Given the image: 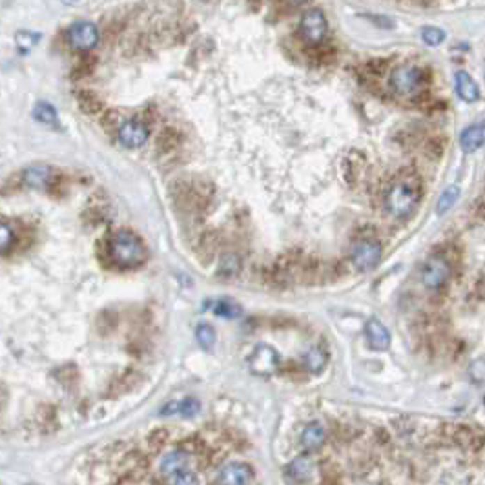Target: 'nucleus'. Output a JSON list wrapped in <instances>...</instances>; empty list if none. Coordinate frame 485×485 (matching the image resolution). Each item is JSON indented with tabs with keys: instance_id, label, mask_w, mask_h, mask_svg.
Listing matches in <instances>:
<instances>
[{
	"instance_id": "1",
	"label": "nucleus",
	"mask_w": 485,
	"mask_h": 485,
	"mask_svg": "<svg viewBox=\"0 0 485 485\" xmlns=\"http://www.w3.org/2000/svg\"><path fill=\"white\" fill-rule=\"evenodd\" d=\"M110 257L119 269H137L145 263L146 248L132 232L120 230L110 239Z\"/></svg>"
},
{
	"instance_id": "2",
	"label": "nucleus",
	"mask_w": 485,
	"mask_h": 485,
	"mask_svg": "<svg viewBox=\"0 0 485 485\" xmlns=\"http://www.w3.org/2000/svg\"><path fill=\"white\" fill-rule=\"evenodd\" d=\"M420 201V190L418 184L414 183L413 179H401L390 186L387 192V210L390 216L394 217H407L411 212L416 208Z\"/></svg>"
},
{
	"instance_id": "3",
	"label": "nucleus",
	"mask_w": 485,
	"mask_h": 485,
	"mask_svg": "<svg viewBox=\"0 0 485 485\" xmlns=\"http://www.w3.org/2000/svg\"><path fill=\"white\" fill-rule=\"evenodd\" d=\"M161 471L168 478L170 484L186 485L196 484V476L190 469V454L184 451H173L163 458L161 461Z\"/></svg>"
},
{
	"instance_id": "4",
	"label": "nucleus",
	"mask_w": 485,
	"mask_h": 485,
	"mask_svg": "<svg viewBox=\"0 0 485 485\" xmlns=\"http://www.w3.org/2000/svg\"><path fill=\"white\" fill-rule=\"evenodd\" d=\"M423 72L420 67L411 66V64H404L392 70L390 73V88L394 92L401 97H413L422 90L423 86Z\"/></svg>"
},
{
	"instance_id": "5",
	"label": "nucleus",
	"mask_w": 485,
	"mask_h": 485,
	"mask_svg": "<svg viewBox=\"0 0 485 485\" xmlns=\"http://www.w3.org/2000/svg\"><path fill=\"white\" fill-rule=\"evenodd\" d=\"M383 257V246L376 239L356 241L351 250V260L354 267L361 272L374 270Z\"/></svg>"
},
{
	"instance_id": "6",
	"label": "nucleus",
	"mask_w": 485,
	"mask_h": 485,
	"mask_svg": "<svg viewBox=\"0 0 485 485\" xmlns=\"http://www.w3.org/2000/svg\"><path fill=\"white\" fill-rule=\"evenodd\" d=\"M279 365H281V356L274 347L270 345L255 347L254 352L248 358L250 372L255 376H261V378L276 374L279 370Z\"/></svg>"
},
{
	"instance_id": "7",
	"label": "nucleus",
	"mask_w": 485,
	"mask_h": 485,
	"mask_svg": "<svg viewBox=\"0 0 485 485\" xmlns=\"http://www.w3.org/2000/svg\"><path fill=\"white\" fill-rule=\"evenodd\" d=\"M328 22L325 19V13L321 10H308L307 13L303 15L301 20H299V33H301L303 40L308 44H321L327 37Z\"/></svg>"
},
{
	"instance_id": "8",
	"label": "nucleus",
	"mask_w": 485,
	"mask_h": 485,
	"mask_svg": "<svg viewBox=\"0 0 485 485\" xmlns=\"http://www.w3.org/2000/svg\"><path fill=\"white\" fill-rule=\"evenodd\" d=\"M451 276V264L442 255H431L422 269V281L429 290L442 289Z\"/></svg>"
},
{
	"instance_id": "9",
	"label": "nucleus",
	"mask_w": 485,
	"mask_h": 485,
	"mask_svg": "<svg viewBox=\"0 0 485 485\" xmlns=\"http://www.w3.org/2000/svg\"><path fill=\"white\" fill-rule=\"evenodd\" d=\"M67 42L77 51H90L99 42V31L92 22L81 20V22H75L67 29Z\"/></svg>"
},
{
	"instance_id": "10",
	"label": "nucleus",
	"mask_w": 485,
	"mask_h": 485,
	"mask_svg": "<svg viewBox=\"0 0 485 485\" xmlns=\"http://www.w3.org/2000/svg\"><path fill=\"white\" fill-rule=\"evenodd\" d=\"M117 137L125 148H141L148 141V128L143 120L130 119L120 125Z\"/></svg>"
},
{
	"instance_id": "11",
	"label": "nucleus",
	"mask_w": 485,
	"mask_h": 485,
	"mask_svg": "<svg viewBox=\"0 0 485 485\" xmlns=\"http://www.w3.org/2000/svg\"><path fill=\"white\" fill-rule=\"evenodd\" d=\"M254 478L252 467L243 463V461H232L219 471V476L216 478V484L223 485H243L250 484Z\"/></svg>"
},
{
	"instance_id": "12",
	"label": "nucleus",
	"mask_w": 485,
	"mask_h": 485,
	"mask_svg": "<svg viewBox=\"0 0 485 485\" xmlns=\"http://www.w3.org/2000/svg\"><path fill=\"white\" fill-rule=\"evenodd\" d=\"M365 336L372 351H387L390 347V332L380 319H370L365 327Z\"/></svg>"
},
{
	"instance_id": "13",
	"label": "nucleus",
	"mask_w": 485,
	"mask_h": 485,
	"mask_svg": "<svg viewBox=\"0 0 485 485\" xmlns=\"http://www.w3.org/2000/svg\"><path fill=\"white\" fill-rule=\"evenodd\" d=\"M485 145V125L476 122V125L467 126L466 130L460 135V146L463 152L472 154L476 150H480Z\"/></svg>"
},
{
	"instance_id": "14",
	"label": "nucleus",
	"mask_w": 485,
	"mask_h": 485,
	"mask_svg": "<svg viewBox=\"0 0 485 485\" xmlns=\"http://www.w3.org/2000/svg\"><path fill=\"white\" fill-rule=\"evenodd\" d=\"M454 86H456V93L461 101L476 102L480 99V88H478L475 79L463 70L456 72V75H454Z\"/></svg>"
},
{
	"instance_id": "15",
	"label": "nucleus",
	"mask_w": 485,
	"mask_h": 485,
	"mask_svg": "<svg viewBox=\"0 0 485 485\" xmlns=\"http://www.w3.org/2000/svg\"><path fill=\"white\" fill-rule=\"evenodd\" d=\"M314 472V461L312 458L308 456H298L296 460H292L285 469V475L289 478L290 482H308L312 478Z\"/></svg>"
},
{
	"instance_id": "16",
	"label": "nucleus",
	"mask_w": 485,
	"mask_h": 485,
	"mask_svg": "<svg viewBox=\"0 0 485 485\" xmlns=\"http://www.w3.org/2000/svg\"><path fill=\"white\" fill-rule=\"evenodd\" d=\"M201 411V404L193 398H186L183 401H170L168 405H164L161 408L163 416H170V414H181L184 418H192Z\"/></svg>"
},
{
	"instance_id": "17",
	"label": "nucleus",
	"mask_w": 485,
	"mask_h": 485,
	"mask_svg": "<svg viewBox=\"0 0 485 485\" xmlns=\"http://www.w3.org/2000/svg\"><path fill=\"white\" fill-rule=\"evenodd\" d=\"M323 442H325V429L321 427V423L314 422L303 429L301 445L307 451H317L323 445Z\"/></svg>"
},
{
	"instance_id": "18",
	"label": "nucleus",
	"mask_w": 485,
	"mask_h": 485,
	"mask_svg": "<svg viewBox=\"0 0 485 485\" xmlns=\"http://www.w3.org/2000/svg\"><path fill=\"white\" fill-rule=\"evenodd\" d=\"M208 307L216 316L226 317V319H236L241 316V307L232 299H217V301L208 303Z\"/></svg>"
},
{
	"instance_id": "19",
	"label": "nucleus",
	"mask_w": 485,
	"mask_h": 485,
	"mask_svg": "<svg viewBox=\"0 0 485 485\" xmlns=\"http://www.w3.org/2000/svg\"><path fill=\"white\" fill-rule=\"evenodd\" d=\"M49 177H51V170H49L48 166H31V168L26 170L24 173L26 184L33 188L46 186Z\"/></svg>"
},
{
	"instance_id": "20",
	"label": "nucleus",
	"mask_w": 485,
	"mask_h": 485,
	"mask_svg": "<svg viewBox=\"0 0 485 485\" xmlns=\"http://www.w3.org/2000/svg\"><path fill=\"white\" fill-rule=\"evenodd\" d=\"M33 117L39 120V122H42V125L46 126H51V128L58 126V113L49 102H39V104L35 106Z\"/></svg>"
},
{
	"instance_id": "21",
	"label": "nucleus",
	"mask_w": 485,
	"mask_h": 485,
	"mask_svg": "<svg viewBox=\"0 0 485 485\" xmlns=\"http://www.w3.org/2000/svg\"><path fill=\"white\" fill-rule=\"evenodd\" d=\"M303 365L307 370H312V372H319L323 370V367L327 365V354L321 351V349H310L308 352H305L303 356Z\"/></svg>"
},
{
	"instance_id": "22",
	"label": "nucleus",
	"mask_w": 485,
	"mask_h": 485,
	"mask_svg": "<svg viewBox=\"0 0 485 485\" xmlns=\"http://www.w3.org/2000/svg\"><path fill=\"white\" fill-rule=\"evenodd\" d=\"M196 340L197 343L201 345V349H205V351H212L214 347H216V331H214V327L212 325H208V323H201V325H197L196 328Z\"/></svg>"
},
{
	"instance_id": "23",
	"label": "nucleus",
	"mask_w": 485,
	"mask_h": 485,
	"mask_svg": "<svg viewBox=\"0 0 485 485\" xmlns=\"http://www.w3.org/2000/svg\"><path fill=\"white\" fill-rule=\"evenodd\" d=\"M458 196H460V188L456 186V184H452V186H447L445 190H443V193L440 196V199H438L436 202V212L438 216H443V214H447V212L451 210L452 205L458 201Z\"/></svg>"
},
{
	"instance_id": "24",
	"label": "nucleus",
	"mask_w": 485,
	"mask_h": 485,
	"mask_svg": "<svg viewBox=\"0 0 485 485\" xmlns=\"http://www.w3.org/2000/svg\"><path fill=\"white\" fill-rule=\"evenodd\" d=\"M422 40L431 48H436L445 40V31L436 26H427V28L422 29Z\"/></svg>"
},
{
	"instance_id": "25",
	"label": "nucleus",
	"mask_w": 485,
	"mask_h": 485,
	"mask_svg": "<svg viewBox=\"0 0 485 485\" xmlns=\"http://www.w3.org/2000/svg\"><path fill=\"white\" fill-rule=\"evenodd\" d=\"M469 378L475 385H485V358H476L469 365Z\"/></svg>"
},
{
	"instance_id": "26",
	"label": "nucleus",
	"mask_w": 485,
	"mask_h": 485,
	"mask_svg": "<svg viewBox=\"0 0 485 485\" xmlns=\"http://www.w3.org/2000/svg\"><path fill=\"white\" fill-rule=\"evenodd\" d=\"M15 40H17V46L20 48V51L26 53L33 48L35 42L39 40V35L31 33V31H19V33L15 35Z\"/></svg>"
},
{
	"instance_id": "27",
	"label": "nucleus",
	"mask_w": 485,
	"mask_h": 485,
	"mask_svg": "<svg viewBox=\"0 0 485 485\" xmlns=\"http://www.w3.org/2000/svg\"><path fill=\"white\" fill-rule=\"evenodd\" d=\"M15 241V232L11 226H8L6 223H0V254H4L13 246Z\"/></svg>"
},
{
	"instance_id": "28",
	"label": "nucleus",
	"mask_w": 485,
	"mask_h": 485,
	"mask_svg": "<svg viewBox=\"0 0 485 485\" xmlns=\"http://www.w3.org/2000/svg\"><path fill=\"white\" fill-rule=\"evenodd\" d=\"M79 104H81L82 110L88 111V113H92V111H97L99 108H101V102L97 101L92 93H86V92H82L81 95H79Z\"/></svg>"
},
{
	"instance_id": "29",
	"label": "nucleus",
	"mask_w": 485,
	"mask_h": 485,
	"mask_svg": "<svg viewBox=\"0 0 485 485\" xmlns=\"http://www.w3.org/2000/svg\"><path fill=\"white\" fill-rule=\"evenodd\" d=\"M239 270V260L236 255H226L221 263V272L223 274H236Z\"/></svg>"
},
{
	"instance_id": "30",
	"label": "nucleus",
	"mask_w": 485,
	"mask_h": 485,
	"mask_svg": "<svg viewBox=\"0 0 485 485\" xmlns=\"http://www.w3.org/2000/svg\"><path fill=\"white\" fill-rule=\"evenodd\" d=\"M292 2H294V4H296V6H301V4H305L307 0H292Z\"/></svg>"
},
{
	"instance_id": "31",
	"label": "nucleus",
	"mask_w": 485,
	"mask_h": 485,
	"mask_svg": "<svg viewBox=\"0 0 485 485\" xmlns=\"http://www.w3.org/2000/svg\"><path fill=\"white\" fill-rule=\"evenodd\" d=\"M484 405H485V398H484Z\"/></svg>"
}]
</instances>
